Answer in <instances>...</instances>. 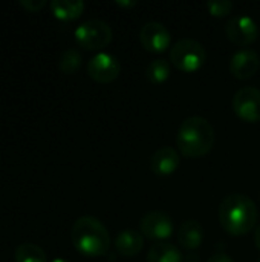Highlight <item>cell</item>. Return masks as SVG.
<instances>
[{"label": "cell", "mask_w": 260, "mask_h": 262, "mask_svg": "<svg viewBox=\"0 0 260 262\" xmlns=\"http://www.w3.org/2000/svg\"><path fill=\"white\" fill-rule=\"evenodd\" d=\"M259 212L256 203L244 193L227 195L219 206L221 226L231 235H245L257 223Z\"/></svg>", "instance_id": "1"}, {"label": "cell", "mask_w": 260, "mask_h": 262, "mask_svg": "<svg viewBox=\"0 0 260 262\" xmlns=\"http://www.w3.org/2000/svg\"><path fill=\"white\" fill-rule=\"evenodd\" d=\"M215 127L211 123L199 115L185 118L176 134V146L179 152L188 158H199L207 155L215 146Z\"/></svg>", "instance_id": "2"}, {"label": "cell", "mask_w": 260, "mask_h": 262, "mask_svg": "<svg viewBox=\"0 0 260 262\" xmlns=\"http://www.w3.org/2000/svg\"><path fill=\"white\" fill-rule=\"evenodd\" d=\"M75 250L87 258L104 256L110 249V235L106 226L93 216L78 218L70 229Z\"/></svg>", "instance_id": "3"}, {"label": "cell", "mask_w": 260, "mask_h": 262, "mask_svg": "<svg viewBox=\"0 0 260 262\" xmlns=\"http://www.w3.org/2000/svg\"><path fill=\"white\" fill-rule=\"evenodd\" d=\"M170 61L182 72H195L207 61V49L196 38L184 37L173 43L170 49Z\"/></svg>", "instance_id": "4"}, {"label": "cell", "mask_w": 260, "mask_h": 262, "mask_svg": "<svg viewBox=\"0 0 260 262\" xmlns=\"http://www.w3.org/2000/svg\"><path fill=\"white\" fill-rule=\"evenodd\" d=\"M113 31L110 25L100 18H90L83 21L75 29V41L81 49L98 51L109 46L112 41Z\"/></svg>", "instance_id": "5"}, {"label": "cell", "mask_w": 260, "mask_h": 262, "mask_svg": "<svg viewBox=\"0 0 260 262\" xmlns=\"http://www.w3.org/2000/svg\"><path fill=\"white\" fill-rule=\"evenodd\" d=\"M175 229L173 220L169 213L162 210L147 212L139 221V232L144 238L153 241H162L172 236Z\"/></svg>", "instance_id": "6"}, {"label": "cell", "mask_w": 260, "mask_h": 262, "mask_svg": "<svg viewBox=\"0 0 260 262\" xmlns=\"http://www.w3.org/2000/svg\"><path fill=\"white\" fill-rule=\"evenodd\" d=\"M121 61L109 52H100L87 61V75L97 83H112L120 77Z\"/></svg>", "instance_id": "7"}, {"label": "cell", "mask_w": 260, "mask_h": 262, "mask_svg": "<svg viewBox=\"0 0 260 262\" xmlns=\"http://www.w3.org/2000/svg\"><path fill=\"white\" fill-rule=\"evenodd\" d=\"M233 111L239 118L248 123L260 120V89L256 86H244L233 97Z\"/></svg>", "instance_id": "8"}, {"label": "cell", "mask_w": 260, "mask_h": 262, "mask_svg": "<svg viewBox=\"0 0 260 262\" xmlns=\"http://www.w3.org/2000/svg\"><path fill=\"white\" fill-rule=\"evenodd\" d=\"M225 34L230 41L247 46L257 40L259 26L250 15H234L225 23Z\"/></svg>", "instance_id": "9"}, {"label": "cell", "mask_w": 260, "mask_h": 262, "mask_svg": "<svg viewBox=\"0 0 260 262\" xmlns=\"http://www.w3.org/2000/svg\"><path fill=\"white\" fill-rule=\"evenodd\" d=\"M139 41L144 49L150 52H162L172 43V34L169 28L161 21H146L139 31Z\"/></svg>", "instance_id": "10"}, {"label": "cell", "mask_w": 260, "mask_h": 262, "mask_svg": "<svg viewBox=\"0 0 260 262\" xmlns=\"http://www.w3.org/2000/svg\"><path fill=\"white\" fill-rule=\"evenodd\" d=\"M260 68V55L256 49L242 48L236 51L230 60V72L239 80H248Z\"/></svg>", "instance_id": "11"}, {"label": "cell", "mask_w": 260, "mask_h": 262, "mask_svg": "<svg viewBox=\"0 0 260 262\" xmlns=\"http://www.w3.org/2000/svg\"><path fill=\"white\" fill-rule=\"evenodd\" d=\"M181 163V155L170 146L159 147L150 157V169L158 177H169L176 172Z\"/></svg>", "instance_id": "12"}, {"label": "cell", "mask_w": 260, "mask_h": 262, "mask_svg": "<svg viewBox=\"0 0 260 262\" xmlns=\"http://www.w3.org/2000/svg\"><path fill=\"white\" fill-rule=\"evenodd\" d=\"M144 247V236L141 232L126 229L121 230L115 238V250L118 255L124 258H133L136 256Z\"/></svg>", "instance_id": "13"}, {"label": "cell", "mask_w": 260, "mask_h": 262, "mask_svg": "<svg viewBox=\"0 0 260 262\" xmlns=\"http://www.w3.org/2000/svg\"><path fill=\"white\" fill-rule=\"evenodd\" d=\"M204 241V229L202 224L196 220H187L179 226L178 230V243L187 249L195 250L198 249Z\"/></svg>", "instance_id": "14"}, {"label": "cell", "mask_w": 260, "mask_h": 262, "mask_svg": "<svg viewBox=\"0 0 260 262\" xmlns=\"http://www.w3.org/2000/svg\"><path fill=\"white\" fill-rule=\"evenodd\" d=\"M51 11L54 17L63 21H70L78 18L84 11V2L81 0H52Z\"/></svg>", "instance_id": "15"}, {"label": "cell", "mask_w": 260, "mask_h": 262, "mask_svg": "<svg viewBox=\"0 0 260 262\" xmlns=\"http://www.w3.org/2000/svg\"><path fill=\"white\" fill-rule=\"evenodd\" d=\"M147 262H182V253L170 243H156L147 253Z\"/></svg>", "instance_id": "16"}, {"label": "cell", "mask_w": 260, "mask_h": 262, "mask_svg": "<svg viewBox=\"0 0 260 262\" xmlns=\"http://www.w3.org/2000/svg\"><path fill=\"white\" fill-rule=\"evenodd\" d=\"M15 262H46V252L32 243L20 244L14 252Z\"/></svg>", "instance_id": "17"}, {"label": "cell", "mask_w": 260, "mask_h": 262, "mask_svg": "<svg viewBox=\"0 0 260 262\" xmlns=\"http://www.w3.org/2000/svg\"><path fill=\"white\" fill-rule=\"evenodd\" d=\"M170 75V63L164 58H156L150 61L146 68V77L152 84L164 83Z\"/></svg>", "instance_id": "18"}, {"label": "cell", "mask_w": 260, "mask_h": 262, "mask_svg": "<svg viewBox=\"0 0 260 262\" xmlns=\"http://www.w3.org/2000/svg\"><path fill=\"white\" fill-rule=\"evenodd\" d=\"M81 61H83V55L78 49L75 48H69L66 49L61 55H60V60H58V69L66 74V75H72L75 74L80 66H81Z\"/></svg>", "instance_id": "19"}, {"label": "cell", "mask_w": 260, "mask_h": 262, "mask_svg": "<svg viewBox=\"0 0 260 262\" xmlns=\"http://www.w3.org/2000/svg\"><path fill=\"white\" fill-rule=\"evenodd\" d=\"M234 8V3L231 0H211L207 3V9L215 17H224L230 14Z\"/></svg>", "instance_id": "20"}, {"label": "cell", "mask_w": 260, "mask_h": 262, "mask_svg": "<svg viewBox=\"0 0 260 262\" xmlns=\"http://www.w3.org/2000/svg\"><path fill=\"white\" fill-rule=\"evenodd\" d=\"M18 3H20V6L25 8L28 12H38V11L46 5L44 0H20Z\"/></svg>", "instance_id": "21"}, {"label": "cell", "mask_w": 260, "mask_h": 262, "mask_svg": "<svg viewBox=\"0 0 260 262\" xmlns=\"http://www.w3.org/2000/svg\"><path fill=\"white\" fill-rule=\"evenodd\" d=\"M207 262H234L227 253H215L213 256L208 258Z\"/></svg>", "instance_id": "22"}, {"label": "cell", "mask_w": 260, "mask_h": 262, "mask_svg": "<svg viewBox=\"0 0 260 262\" xmlns=\"http://www.w3.org/2000/svg\"><path fill=\"white\" fill-rule=\"evenodd\" d=\"M116 3H118L120 6H123V8H130V6H135V5H136L135 0H133V2H121V0H118Z\"/></svg>", "instance_id": "23"}, {"label": "cell", "mask_w": 260, "mask_h": 262, "mask_svg": "<svg viewBox=\"0 0 260 262\" xmlns=\"http://www.w3.org/2000/svg\"><path fill=\"white\" fill-rule=\"evenodd\" d=\"M254 243H256V246L260 249V226L256 229V233H254Z\"/></svg>", "instance_id": "24"}, {"label": "cell", "mask_w": 260, "mask_h": 262, "mask_svg": "<svg viewBox=\"0 0 260 262\" xmlns=\"http://www.w3.org/2000/svg\"><path fill=\"white\" fill-rule=\"evenodd\" d=\"M52 262H67V261H66V259H54Z\"/></svg>", "instance_id": "25"}, {"label": "cell", "mask_w": 260, "mask_h": 262, "mask_svg": "<svg viewBox=\"0 0 260 262\" xmlns=\"http://www.w3.org/2000/svg\"><path fill=\"white\" fill-rule=\"evenodd\" d=\"M257 262H260V258H259V261H257Z\"/></svg>", "instance_id": "26"}]
</instances>
